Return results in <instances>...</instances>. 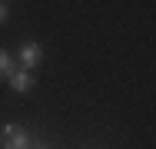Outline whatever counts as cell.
Listing matches in <instances>:
<instances>
[{"instance_id":"3957f363","label":"cell","mask_w":156,"mask_h":149,"mask_svg":"<svg viewBox=\"0 0 156 149\" xmlns=\"http://www.w3.org/2000/svg\"><path fill=\"white\" fill-rule=\"evenodd\" d=\"M33 83H37V80H33V73H30V70H20V66H17V70L10 73V80H7V86L13 89V93H30Z\"/></svg>"},{"instance_id":"277c9868","label":"cell","mask_w":156,"mask_h":149,"mask_svg":"<svg viewBox=\"0 0 156 149\" xmlns=\"http://www.w3.org/2000/svg\"><path fill=\"white\" fill-rule=\"evenodd\" d=\"M13 70H17V60L10 57V53H7V50H0V80H3V83H7V80H10V73H13Z\"/></svg>"},{"instance_id":"5b68a950","label":"cell","mask_w":156,"mask_h":149,"mask_svg":"<svg viewBox=\"0 0 156 149\" xmlns=\"http://www.w3.org/2000/svg\"><path fill=\"white\" fill-rule=\"evenodd\" d=\"M7 20H10V7H7V3H3V0H0V27H3V23H7Z\"/></svg>"},{"instance_id":"6da1fadb","label":"cell","mask_w":156,"mask_h":149,"mask_svg":"<svg viewBox=\"0 0 156 149\" xmlns=\"http://www.w3.org/2000/svg\"><path fill=\"white\" fill-rule=\"evenodd\" d=\"M0 143H3V149H30V133L17 123H3L0 126Z\"/></svg>"},{"instance_id":"7a4b0ae2","label":"cell","mask_w":156,"mask_h":149,"mask_svg":"<svg viewBox=\"0 0 156 149\" xmlns=\"http://www.w3.org/2000/svg\"><path fill=\"white\" fill-rule=\"evenodd\" d=\"M43 63V50H40V43L37 40H27V43H20V50H17V66L20 70H37Z\"/></svg>"}]
</instances>
